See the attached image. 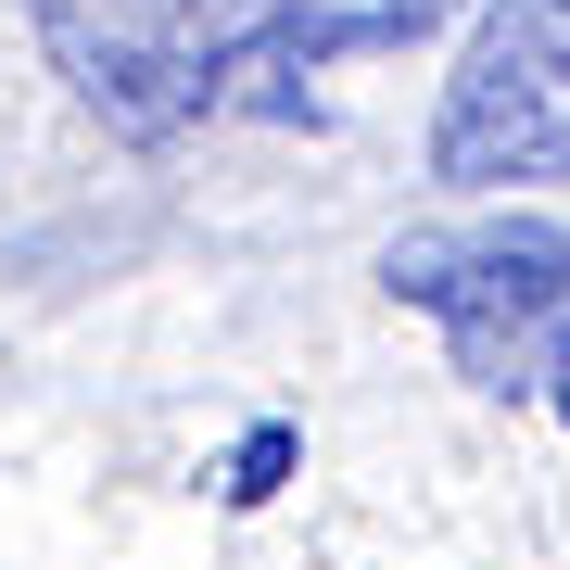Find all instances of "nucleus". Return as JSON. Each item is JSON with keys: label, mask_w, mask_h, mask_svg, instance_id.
<instances>
[{"label": "nucleus", "mask_w": 570, "mask_h": 570, "mask_svg": "<svg viewBox=\"0 0 570 570\" xmlns=\"http://www.w3.org/2000/svg\"><path fill=\"white\" fill-rule=\"evenodd\" d=\"M546 406H558V431H570V317H558V355H546Z\"/></svg>", "instance_id": "39448f33"}, {"label": "nucleus", "mask_w": 570, "mask_h": 570, "mask_svg": "<svg viewBox=\"0 0 570 570\" xmlns=\"http://www.w3.org/2000/svg\"><path fill=\"white\" fill-rule=\"evenodd\" d=\"M39 51L115 140H178L216 115V0H39Z\"/></svg>", "instance_id": "7ed1b4c3"}, {"label": "nucleus", "mask_w": 570, "mask_h": 570, "mask_svg": "<svg viewBox=\"0 0 570 570\" xmlns=\"http://www.w3.org/2000/svg\"><path fill=\"white\" fill-rule=\"evenodd\" d=\"M292 456H305V431H292V419H266V431H254V444H242V456H228V482H216V494H228V508H266V494H279V482H292Z\"/></svg>", "instance_id": "20e7f679"}, {"label": "nucleus", "mask_w": 570, "mask_h": 570, "mask_svg": "<svg viewBox=\"0 0 570 570\" xmlns=\"http://www.w3.org/2000/svg\"><path fill=\"white\" fill-rule=\"evenodd\" d=\"M431 178L444 190L570 178V0H482L444 115H431Z\"/></svg>", "instance_id": "f03ea898"}, {"label": "nucleus", "mask_w": 570, "mask_h": 570, "mask_svg": "<svg viewBox=\"0 0 570 570\" xmlns=\"http://www.w3.org/2000/svg\"><path fill=\"white\" fill-rule=\"evenodd\" d=\"M381 292L419 305L456 343L482 393H520L532 343L570 317V228L558 216H469V228H406L381 254Z\"/></svg>", "instance_id": "f257e3e1"}]
</instances>
